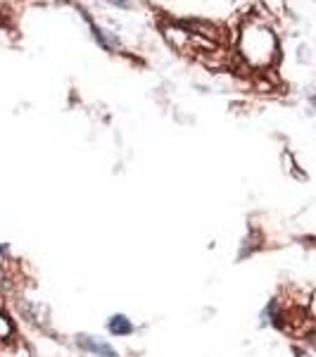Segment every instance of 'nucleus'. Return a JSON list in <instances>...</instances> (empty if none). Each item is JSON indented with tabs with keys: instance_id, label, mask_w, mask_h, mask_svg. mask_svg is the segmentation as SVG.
I'll list each match as a JSON object with an SVG mask.
<instances>
[{
	"instance_id": "obj_1",
	"label": "nucleus",
	"mask_w": 316,
	"mask_h": 357,
	"mask_svg": "<svg viewBox=\"0 0 316 357\" xmlns=\"http://www.w3.org/2000/svg\"><path fill=\"white\" fill-rule=\"evenodd\" d=\"M278 53V43L269 26L262 22H250L243 26L240 33V55L245 57L250 67H269L276 60Z\"/></svg>"
},
{
	"instance_id": "obj_5",
	"label": "nucleus",
	"mask_w": 316,
	"mask_h": 357,
	"mask_svg": "<svg viewBox=\"0 0 316 357\" xmlns=\"http://www.w3.org/2000/svg\"><path fill=\"white\" fill-rule=\"evenodd\" d=\"M17 341V324L5 310H0V350Z\"/></svg>"
},
{
	"instance_id": "obj_4",
	"label": "nucleus",
	"mask_w": 316,
	"mask_h": 357,
	"mask_svg": "<svg viewBox=\"0 0 316 357\" xmlns=\"http://www.w3.org/2000/svg\"><path fill=\"white\" fill-rule=\"evenodd\" d=\"M260 326H271V329H283L285 326V310L278 298L267 301V305L260 310Z\"/></svg>"
},
{
	"instance_id": "obj_6",
	"label": "nucleus",
	"mask_w": 316,
	"mask_h": 357,
	"mask_svg": "<svg viewBox=\"0 0 316 357\" xmlns=\"http://www.w3.org/2000/svg\"><path fill=\"white\" fill-rule=\"evenodd\" d=\"M10 255H13V245L8 241H0V262H5Z\"/></svg>"
},
{
	"instance_id": "obj_8",
	"label": "nucleus",
	"mask_w": 316,
	"mask_h": 357,
	"mask_svg": "<svg viewBox=\"0 0 316 357\" xmlns=\"http://www.w3.org/2000/svg\"><path fill=\"white\" fill-rule=\"evenodd\" d=\"M15 357H17V355H15ZM19 357H29V355H19Z\"/></svg>"
},
{
	"instance_id": "obj_2",
	"label": "nucleus",
	"mask_w": 316,
	"mask_h": 357,
	"mask_svg": "<svg viewBox=\"0 0 316 357\" xmlns=\"http://www.w3.org/2000/svg\"><path fill=\"white\" fill-rule=\"evenodd\" d=\"M74 345L88 357H122V353L114 348L112 341H107V338H102V336H95V333H86V331L77 333V336H74Z\"/></svg>"
},
{
	"instance_id": "obj_7",
	"label": "nucleus",
	"mask_w": 316,
	"mask_h": 357,
	"mask_svg": "<svg viewBox=\"0 0 316 357\" xmlns=\"http://www.w3.org/2000/svg\"><path fill=\"white\" fill-rule=\"evenodd\" d=\"M267 3H269V10H271V13H281V10L285 8L283 0H267Z\"/></svg>"
},
{
	"instance_id": "obj_3",
	"label": "nucleus",
	"mask_w": 316,
	"mask_h": 357,
	"mask_svg": "<svg viewBox=\"0 0 316 357\" xmlns=\"http://www.w3.org/2000/svg\"><path fill=\"white\" fill-rule=\"evenodd\" d=\"M105 331L110 338H131L138 331V324L126 312H114L105 319Z\"/></svg>"
}]
</instances>
